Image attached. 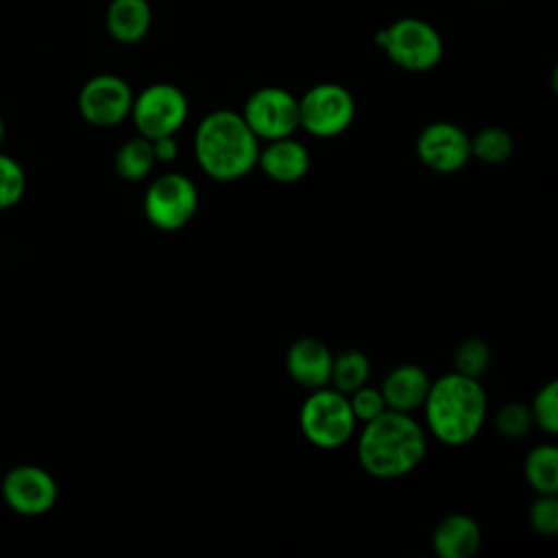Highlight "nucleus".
Here are the masks:
<instances>
[{
	"mask_svg": "<svg viewBox=\"0 0 558 558\" xmlns=\"http://www.w3.org/2000/svg\"><path fill=\"white\" fill-rule=\"evenodd\" d=\"M523 473L527 484L538 495L558 493V449L549 442L536 445L523 462Z\"/></svg>",
	"mask_w": 558,
	"mask_h": 558,
	"instance_id": "a211bd4d",
	"label": "nucleus"
},
{
	"mask_svg": "<svg viewBox=\"0 0 558 558\" xmlns=\"http://www.w3.org/2000/svg\"><path fill=\"white\" fill-rule=\"evenodd\" d=\"M530 523L538 534L554 536L558 532V499L556 495H538L530 506Z\"/></svg>",
	"mask_w": 558,
	"mask_h": 558,
	"instance_id": "bb28decb",
	"label": "nucleus"
},
{
	"mask_svg": "<svg viewBox=\"0 0 558 558\" xmlns=\"http://www.w3.org/2000/svg\"><path fill=\"white\" fill-rule=\"evenodd\" d=\"M429 375L425 373L423 366L418 364H399L395 366L384 384H381V395L386 401L388 410L397 412H412L423 405L427 390H429Z\"/></svg>",
	"mask_w": 558,
	"mask_h": 558,
	"instance_id": "2eb2a0df",
	"label": "nucleus"
},
{
	"mask_svg": "<svg viewBox=\"0 0 558 558\" xmlns=\"http://www.w3.org/2000/svg\"><path fill=\"white\" fill-rule=\"evenodd\" d=\"M153 26V7L148 0H111L105 9V28L118 44L142 41Z\"/></svg>",
	"mask_w": 558,
	"mask_h": 558,
	"instance_id": "dca6fc26",
	"label": "nucleus"
},
{
	"mask_svg": "<svg viewBox=\"0 0 558 558\" xmlns=\"http://www.w3.org/2000/svg\"><path fill=\"white\" fill-rule=\"evenodd\" d=\"M157 163L155 153H153V144L148 137H131L126 140L113 157V168L118 172V177H122L124 181H142L150 174L153 166Z\"/></svg>",
	"mask_w": 558,
	"mask_h": 558,
	"instance_id": "6ab92c4d",
	"label": "nucleus"
},
{
	"mask_svg": "<svg viewBox=\"0 0 558 558\" xmlns=\"http://www.w3.org/2000/svg\"><path fill=\"white\" fill-rule=\"evenodd\" d=\"M490 364V349L480 338H466L453 353V366L456 373H462L466 377H480L486 373Z\"/></svg>",
	"mask_w": 558,
	"mask_h": 558,
	"instance_id": "5701e85b",
	"label": "nucleus"
},
{
	"mask_svg": "<svg viewBox=\"0 0 558 558\" xmlns=\"http://www.w3.org/2000/svg\"><path fill=\"white\" fill-rule=\"evenodd\" d=\"M0 495L15 514L41 517L57 504L59 486L52 473L44 466L17 464L4 473Z\"/></svg>",
	"mask_w": 558,
	"mask_h": 558,
	"instance_id": "9b49d317",
	"label": "nucleus"
},
{
	"mask_svg": "<svg viewBox=\"0 0 558 558\" xmlns=\"http://www.w3.org/2000/svg\"><path fill=\"white\" fill-rule=\"evenodd\" d=\"M349 397L333 386L310 390L299 412V425L307 442L318 449H338L355 432Z\"/></svg>",
	"mask_w": 558,
	"mask_h": 558,
	"instance_id": "39448f33",
	"label": "nucleus"
},
{
	"mask_svg": "<svg viewBox=\"0 0 558 558\" xmlns=\"http://www.w3.org/2000/svg\"><path fill=\"white\" fill-rule=\"evenodd\" d=\"M423 427L408 414L384 410L364 423L357 438V462L377 480H397L412 473L425 458Z\"/></svg>",
	"mask_w": 558,
	"mask_h": 558,
	"instance_id": "f257e3e1",
	"label": "nucleus"
},
{
	"mask_svg": "<svg viewBox=\"0 0 558 558\" xmlns=\"http://www.w3.org/2000/svg\"><path fill=\"white\" fill-rule=\"evenodd\" d=\"M530 414L532 423H536L545 434L554 436L558 432V381H547L534 395Z\"/></svg>",
	"mask_w": 558,
	"mask_h": 558,
	"instance_id": "b1692460",
	"label": "nucleus"
},
{
	"mask_svg": "<svg viewBox=\"0 0 558 558\" xmlns=\"http://www.w3.org/2000/svg\"><path fill=\"white\" fill-rule=\"evenodd\" d=\"M482 532L473 517L447 514L432 534V547L440 558H473L480 549Z\"/></svg>",
	"mask_w": 558,
	"mask_h": 558,
	"instance_id": "f3484780",
	"label": "nucleus"
},
{
	"mask_svg": "<svg viewBox=\"0 0 558 558\" xmlns=\"http://www.w3.org/2000/svg\"><path fill=\"white\" fill-rule=\"evenodd\" d=\"M259 140L242 113L216 109L201 118L194 131V155L201 170L214 181H238L257 166Z\"/></svg>",
	"mask_w": 558,
	"mask_h": 558,
	"instance_id": "f03ea898",
	"label": "nucleus"
},
{
	"mask_svg": "<svg viewBox=\"0 0 558 558\" xmlns=\"http://www.w3.org/2000/svg\"><path fill=\"white\" fill-rule=\"evenodd\" d=\"M416 155L429 170L451 174L471 159V137L453 122H429L416 137Z\"/></svg>",
	"mask_w": 558,
	"mask_h": 558,
	"instance_id": "f8f14e48",
	"label": "nucleus"
},
{
	"mask_svg": "<svg viewBox=\"0 0 558 558\" xmlns=\"http://www.w3.org/2000/svg\"><path fill=\"white\" fill-rule=\"evenodd\" d=\"M131 85L118 74H96L78 89L76 107L81 118L98 129H109L129 118L133 105Z\"/></svg>",
	"mask_w": 558,
	"mask_h": 558,
	"instance_id": "9d476101",
	"label": "nucleus"
},
{
	"mask_svg": "<svg viewBox=\"0 0 558 558\" xmlns=\"http://www.w3.org/2000/svg\"><path fill=\"white\" fill-rule=\"evenodd\" d=\"M486 392L475 377L447 373L429 384L423 401L425 423L429 432L449 447L471 442L486 418Z\"/></svg>",
	"mask_w": 558,
	"mask_h": 558,
	"instance_id": "7ed1b4c3",
	"label": "nucleus"
},
{
	"mask_svg": "<svg viewBox=\"0 0 558 558\" xmlns=\"http://www.w3.org/2000/svg\"><path fill=\"white\" fill-rule=\"evenodd\" d=\"M347 397H349V405H351V412H353L355 421H362V423H368L375 416H379L384 410H388L381 390L373 388L368 384L355 388Z\"/></svg>",
	"mask_w": 558,
	"mask_h": 558,
	"instance_id": "393cba45",
	"label": "nucleus"
},
{
	"mask_svg": "<svg viewBox=\"0 0 558 558\" xmlns=\"http://www.w3.org/2000/svg\"><path fill=\"white\" fill-rule=\"evenodd\" d=\"M371 375V362L368 357L357 349H347L331 360V377L329 384H333L336 390L349 395L355 388L364 386Z\"/></svg>",
	"mask_w": 558,
	"mask_h": 558,
	"instance_id": "aec40b11",
	"label": "nucleus"
},
{
	"mask_svg": "<svg viewBox=\"0 0 558 558\" xmlns=\"http://www.w3.org/2000/svg\"><path fill=\"white\" fill-rule=\"evenodd\" d=\"M495 425H497V432L501 436H506V438H521L532 427L530 408H525L521 403H508V405H504L497 412Z\"/></svg>",
	"mask_w": 558,
	"mask_h": 558,
	"instance_id": "a878e982",
	"label": "nucleus"
},
{
	"mask_svg": "<svg viewBox=\"0 0 558 558\" xmlns=\"http://www.w3.org/2000/svg\"><path fill=\"white\" fill-rule=\"evenodd\" d=\"M242 118L257 140L288 137L299 129V98L279 85H264L248 94Z\"/></svg>",
	"mask_w": 558,
	"mask_h": 558,
	"instance_id": "1a4fd4ad",
	"label": "nucleus"
},
{
	"mask_svg": "<svg viewBox=\"0 0 558 558\" xmlns=\"http://www.w3.org/2000/svg\"><path fill=\"white\" fill-rule=\"evenodd\" d=\"M355 118L353 94L331 81L316 83L299 96V129L314 137H336Z\"/></svg>",
	"mask_w": 558,
	"mask_h": 558,
	"instance_id": "0eeeda50",
	"label": "nucleus"
},
{
	"mask_svg": "<svg viewBox=\"0 0 558 558\" xmlns=\"http://www.w3.org/2000/svg\"><path fill=\"white\" fill-rule=\"evenodd\" d=\"M190 113L187 96L174 83H150L133 96L131 113L135 129L142 137L157 140L163 135H177Z\"/></svg>",
	"mask_w": 558,
	"mask_h": 558,
	"instance_id": "423d86ee",
	"label": "nucleus"
},
{
	"mask_svg": "<svg viewBox=\"0 0 558 558\" xmlns=\"http://www.w3.org/2000/svg\"><path fill=\"white\" fill-rule=\"evenodd\" d=\"M375 46L405 72L434 70L442 54L445 44L434 24L423 17L405 15L375 33Z\"/></svg>",
	"mask_w": 558,
	"mask_h": 558,
	"instance_id": "20e7f679",
	"label": "nucleus"
},
{
	"mask_svg": "<svg viewBox=\"0 0 558 558\" xmlns=\"http://www.w3.org/2000/svg\"><path fill=\"white\" fill-rule=\"evenodd\" d=\"M26 185L28 179L22 163L11 155L0 153V211L15 207L24 198Z\"/></svg>",
	"mask_w": 558,
	"mask_h": 558,
	"instance_id": "4be33fe9",
	"label": "nucleus"
},
{
	"mask_svg": "<svg viewBox=\"0 0 558 558\" xmlns=\"http://www.w3.org/2000/svg\"><path fill=\"white\" fill-rule=\"evenodd\" d=\"M331 351L318 338H299L290 344L286 355V368L290 377L307 390L329 386L331 377Z\"/></svg>",
	"mask_w": 558,
	"mask_h": 558,
	"instance_id": "4468645a",
	"label": "nucleus"
},
{
	"mask_svg": "<svg viewBox=\"0 0 558 558\" xmlns=\"http://www.w3.org/2000/svg\"><path fill=\"white\" fill-rule=\"evenodd\" d=\"M198 209V190L183 172H163L150 181L144 194L146 220L159 231L185 227Z\"/></svg>",
	"mask_w": 558,
	"mask_h": 558,
	"instance_id": "6e6552de",
	"label": "nucleus"
},
{
	"mask_svg": "<svg viewBox=\"0 0 558 558\" xmlns=\"http://www.w3.org/2000/svg\"><path fill=\"white\" fill-rule=\"evenodd\" d=\"M150 144H153V153H155L157 161H172L179 153V144H177L174 135H163V137L150 140Z\"/></svg>",
	"mask_w": 558,
	"mask_h": 558,
	"instance_id": "cd10ccee",
	"label": "nucleus"
},
{
	"mask_svg": "<svg viewBox=\"0 0 558 558\" xmlns=\"http://www.w3.org/2000/svg\"><path fill=\"white\" fill-rule=\"evenodd\" d=\"M257 166L275 183H296L310 170V153L292 135L268 140L257 153Z\"/></svg>",
	"mask_w": 558,
	"mask_h": 558,
	"instance_id": "ddd939ff",
	"label": "nucleus"
},
{
	"mask_svg": "<svg viewBox=\"0 0 558 558\" xmlns=\"http://www.w3.org/2000/svg\"><path fill=\"white\" fill-rule=\"evenodd\" d=\"M2 140H4V120L0 118V144H2Z\"/></svg>",
	"mask_w": 558,
	"mask_h": 558,
	"instance_id": "c85d7f7f",
	"label": "nucleus"
},
{
	"mask_svg": "<svg viewBox=\"0 0 558 558\" xmlns=\"http://www.w3.org/2000/svg\"><path fill=\"white\" fill-rule=\"evenodd\" d=\"M512 155V137L506 129L486 126L471 137V157L482 163H504Z\"/></svg>",
	"mask_w": 558,
	"mask_h": 558,
	"instance_id": "412c9836",
	"label": "nucleus"
}]
</instances>
